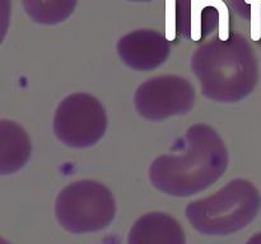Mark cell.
Segmentation results:
<instances>
[{"instance_id":"obj_1","label":"cell","mask_w":261,"mask_h":244,"mask_svg":"<svg viewBox=\"0 0 261 244\" xmlns=\"http://www.w3.org/2000/svg\"><path fill=\"white\" fill-rule=\"evenodd\" d=\"M173 154L155 158L149 167L153 187L166 195L189 197L216 183L228 167V151L213 127L198 124L173 147Z\"/></svg>"},{"instance_id":"obj_2","label":"cell","mask_w":261,"mask_h":244,"mask_svg":"<svg viewBox=\"0 0 261 244\" xmlns=\"http://www.w3.org/2000/svg\"><path fill=\"white\" fill-rule=\"evenodd\" d=\"M191 70L201 93L219 103L246 98L259 80L257 57L249 40L241 33H219L199 46L191 57Z\"/></svg>"},{"instance_id":"obj_3","label":"cell","mask_w":261,"mask_h":244,"mask_svg":"<svg viewBox=\"0 0 261 244\" xmlns=\"http://www.w3.org/2000/svg\"><path fill=\"white\" fill-rule=\"evenodd\" d=\"M261 205L257 188L246 179H233L209 197L186 206V218L204 235H229L246 228Z\"/></svg>"},{"instance_id":"obj_4","label":"cell","mask_w":261,"mask_h":244,"mask_svg":"<svg viewBox=\"0 0 261 244\" xmlns=\"http://www.w3.org/2000/svg\"><path fill=\"white\" fill-rule=\"evenodd\" d=\"M55 214L61 228L69 233H94L114 221L116 203L106 186L96 180L82 179L60 191Z\"/></svg>"},{"instance_id":"obj_5","label":"cell","mask_w":261,"mask_h":244,"mask_svg":"<svg viewBox=\"0 0 261 244\" xmlns=\"http://www.w3.org/2000/svg\"><path fill=\"white\" fill-rule=\"evenodd\" d=\"M106 129V111L91 94H70L56 108L54 132L66 146L76 149L93 146L103 137Z\"/></svg>"},{"instance_id":"obj_6","label":"cell","mask_w":261,"mask_h":244,"mask_svg":"<svg viewBox=\"0 0 261 244\" xmlns=\"http://www.w3.org/2000/svg\"><path fill=\"white\" fill-rule=\"evenodd\" d=\"M138 113L150 121L186 114L195 104V89L188 79L161 75L140 84L134 96Z\"/></svg>"},{"instance_id":"obj_7","label":"cell","mask_w":261,"mask_h":244,"mask_svg":"<svg viewBox=\"0 0 261 244\" xmlns=\"http://www.w3.org/2000/svg\"><path fill=\"white\" fill-rule=\"evenodd\" d=\"M176 32L194 42L206 40L228 23V9L223 0H172Z\"/></svg>"},{"instance_id":"obj_8","label":"cell","mask_w":261,"mask_h":244,"mask_svg":"<svg viewBox=\"0 0 261 244\" xmlns=\"http://www.w3.org/2000/svg\"><path fill=\"white\" fill-rule=\"evenodd\" d=\"M116 48L122 63L137 71L157 69L171 52L170 41L154 29L133 30L120 38Z\"/></svg>"},{"instance_id":"obj_9","label":"cell","mask_w":261,"mask_h":244,"mask_svg":"<svg viewBox=\"0 0 261 244\" xmlns=\"http://www.w3.org/2000/svg\"><path fill=\"white\" fill-rule=\"evenodd\" d=\"M180 223L166 212H149L138 219L129 234V244H185Z\"/></svg>"},{"instance_id":"obj_10","label":"cell","mask_w":261,"mask_h":244,"mask_svg":"<svg viewBox=\"0 0 261 244\" xmlns=\"http://www.w3.org/2000/svg\"><path fill=\"white\" fill-rule=\"evenodd\" d=\"M0 172L12 174L27 163L31 155L30 137L27 132L9 119L0 121Z\"/></svg>"},{"instance_id":"obj_11","label":"cell","mask_w":261,"mask_h":244,"mask_svg":"<svg viewBox=\"0 0 261 244\" xmlns=\"http://www.w3.org/2000/svg\"><path fill=\"white\" fill-rule=\"evenodd\" d=\"M76 0H23L25 13L36 23L58 24L74 12Z\"/></svg>"},{"instance_id":"obj_12","label":"cell","mask_w":261,"mask_h":244,"mask_svg":"<svg viewBox=\"0 0 261 244\" xmlns=\"http://www.w3.org/2000/svg\"><path fill=\"white\" fill-rule=\"evenodd\" d=\"M231 7L237 14L251 24L254 40L261 38V0H229Z\"/></svg>"},{"instance_id":"obj_13","label":"cell","mask_w":261,"mask_h":244,"mask_svg":"<svg viewBox=\"0 0 261 244\" xmlns=\"http://www.w3.org/2000/svg\"><path fill=\"white\" fill-rule=\"evenodd\" d=\"M130 2H150V0H130Z\"/></svg>"},{"instance_id":"obj_14","label":"cell","mask_w":261,"mask_h":244,"mask_svg":"<svg viewBox=\"0 0 261 244\" xmlns=\"http://www.w3.org/2000/svg\"><path fill=\"white\" fill-rule=\"evenodd\" d=\"M259 42H260V46H261V38H260V41H259Z\"/></svg>"}]
</instances>
